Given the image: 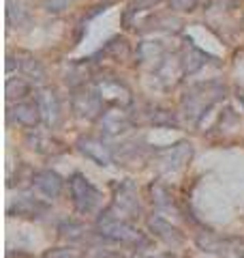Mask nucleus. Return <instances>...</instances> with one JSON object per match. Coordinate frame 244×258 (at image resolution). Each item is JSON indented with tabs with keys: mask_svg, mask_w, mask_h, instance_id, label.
Segmentation results:
<instances>
[{
	"mask_svg": "<svg viewBox=\"0 0 244 258\" xmlns=\"http://www.w3.org/2000/svg\"><path fill=\"white\" fill-rule=\"evenodd\" d=\"M225 97V84L210 80V82H199L189 86V91L182 95L180 110L189 125H199L201 118L212 110L218 101Z\"/></svg>",
	"mask_w": 244,
	"mask_h": 258,
	"instance_id": "nucleus-1",
	"label": "nucleus"
},
{
	"mask_svg": "<svg viewBox=\"0 0 244 258\" xmlns=\"http://www.w3.org/2000/svg\"><path fill=\"white\" fill-rule=\"evenodd\" d=\"M94 230L96 235L111 241V243H120V245H129V247H146L150 243L148 237L144 232L133 226L131 220H125L111 211V209H103L96 217V224H94Z\"/></svg>",
	"mask_w": 244,
	"mask_h": 258,
	"instance_id": "nucleus-2",
	"label": "nucleus"
},
{
	"mask_svg": "<svg viewBox=\"0 0 244 258\" xmlns=\"http://www.w3.org/2000/svg\"><path fill=\"white\" fill-rule=\"evenodd\" d=\"M71 108H73V114L81 120H96L105 112V99L96 86L81 84L73 88Z\"/></svg>",
	"mask_w": 244,
	"mask_h": 258,
	"instance_id": "nucleus-3",
	"label": "nucleus"
},
{
	"mask_svg": "<svg viewBox=\"0 0 244 258\" xmlns=\"http://www.w3.org/2000/svg\"><path fill=\"white\" fill-rule=\"evenodd\" d=\"M69 194L71 203L79 215H90L101 207V191L86 179L81 172H73L69 176Z\"/></svg>",
	"mask_w": 244,
	"mask_h": 258,
	"instance_id": "nucleus-4",
	"label": "nucleus"
},
{
	"mask_svg": "<svg viewBox=\"0 0 244 258\" xmlns=\"http://www.w3.org/2000/svg\"><path fill=\"white\" fill-rule=\"evenodd\" d=\"M199 249L216 258H244V239L235 237H218L214 232H199L197 235Z\"/></svg>",
	"mask_w": 244,
	"mask_h": 258,
	"instance_id": "nucleus-5",
	"label": "nucleus"
},
{
	"mask_svg": "<svg viewBox=\"0 0 244 258\" xmlns=\"http://www.w3.org/2000/svg\"><path fill=\"white\" fill-rule=\"evenodd\" d=\"M109 209L116 215L125 217V220H137L144 209H142V203H140V196H137V189L131 181H125V183H118L113 187V198H111V205Z\"/></svg>",
	"mask_w": 244,
	"mask_h": 258,
	"instance_id": "nucleus-6",
	"label": "nucleus"
},
{
	"mask_svg": "<svg viewBox=\"0 0 244 258\" xmlns=\"http://www.w3.org/2000/svg\"><path fill=\"white\" fill-rule=\"evenodd\" d=\"M20 74L26 80H30L32 84H41L45 82V69L41 64L39 58H35L28 52H18V56L9 54L7 56V74Z\"/></svg>",
	"mask_w": 244,
	"mask_h": 258,
	"instance_id": "nucleus-7",
	"label": "nucleus"
},
{
	"mask_svg": "<svg viewBox=\"0 0 244 258\" xmlns=\"http://www.w3.org/2000/svg\"><path fill=\"white\" fill-rule=\"evenodd\" d=\"M75 149L86 159L94 161L96 166H111L113 159H116L113 149L103 138H99V136H79L75 142Z\"/></svg>",
	"mask_w": 244,
	"mask_h": 258,
	"instance_id": "nucleus-8",
	"label": "nucleus"
},
{
	"mask_svg": "<svg viewBox=\"0 0 244 258\" xmlns=\"http://www.w3.org/2000/svg\"><path fill=\"white\" fill-rule=\"evenodd\" d=\"M47 213H50V205L43 198H35L30 194H22V196L13 198L7 207L9 217H24V220H41Z\"/></svg>",
	"mask_w": 244,
	"mask_h": 258,
	"instance_id": "nucleus-9",
	"label": "nucleus"
},
{
	"mask_svg": "<svg viewBox=\"0 0 244 258\" xmlns=\"http://www.w3.org/2000/svg\"><path fill=\"white\" fill-rule=\"evenodd\" d=\"M35 101L39 103L41 116H43V125L47 129H56L62 123V103L60 97L54 88H39L35 95Z\"/></svg>",
	"mask_w": 244,
	"mask_h": 258,
	"instance_id": "nucleus-10",
	"label": "nucleus"
},
{
	"mask_svg": "<svg viewBox=\"0 0 244 258\" xmlns=\"http://www.w3.org/2000/svg\"><path fill=\"white\" fill-rule=\"evenodd\" d=\"M7 120L13 125L26 127V129H35L39 123H43L41 116L39 103L37 101H11L7 108Z\"/></svg>",
	"mask_w": 244,
	"mask_h": 258,
	"instance_id": "nucleus-11",
	"label": "nucleus"
},
{
	"mask_svg": "<svg viewBox=\"0 0 244 258\" xmlns=\"http://www.w3.org/2000/svg\"><path fill=\"white\" fill-rule=\"evenodd\" d=\"M191 155H193V149H191L189 142H178V144H174V147L154 151L157 164L167 172H174V170L184 168L191 161Z\"/></svg>",
	"mask_w": 244,
	"mask_h": 258,
	"instance_id": "nucleus-12",
	"label": "nucleus"
},
{
	"mask_svg": "<svg viewBox=\"0 0 244 258\" xmlns=\"http://www.w3.org/2000/svg\"><path fill=\"white\" fill-rule=\"evenodd\" d=\"M99 120H101V132L105 136H120V134L129 132V129L133 127V123H135L131 112H127L125 108H120V106H113L109 110H105Z\"/></svg>",
	"mask_w": 244,
	"mask_h": 258,
	"instance_id": "nucleus-13",
	"label": "nucleus"
},
{
	"mask_svg": "<svg viewBox=\"0 0 244 258\" xmlns=\"http://www.w3.org/2000/svg\"><path fill=\"white\" fill-rule=\"evenodd\" d=\"M30 185L41 194V196H45V198H50V200L58 198L60 194L64 191V179L56 170H50V168L32 172Z\"/></svg>",
	"mask_w": 244,
	"mask_h": 258,
	"instance_id": "nucleus-14",
	"label": "nucleus"
},
{
	"mask_svg": "<svg viewBox=\"0 0 244 258\" xmlns=\"http://www.w3.org/2000/svg\"><path fill=\"white\" fill-rule=\"evenodd\" d=\"M26 142L35 153L45 155V157H50V155L54 157V155H60V153L67 151V147H64L62 140H58L52 134L39 132V129H30V132L26 134Z\"/></svg>",
	"mask_w": 244,
	"mask_h": 258,
	"instance_id": "nucleus-15",
	"label": "nucleus"
},
{
	"mask_svg": "<svg viewBox=\"0 0 244 258\" xmlns=\"http://www.w3.org/2000/svg\"><path fill=\"white\" fill-rule=\"evenodd\" d=\"M148 230L157 239H161L163 243H167V245H180L182 241H184L182 232L178 230L172 222H167L165 217H161V215L148 217Z\"/></svg>",
	"mask_w": 244,
	"mask_h": 258,
	"instance_id": "nucleus-16",
	"label": "nucleus"
},
{
	"mask_svg": "<svg viewBox=\"0 0 244 258\" xmlns=\"http://www.w3.org/2000/svg\"><path fill=\"white\" fill-rule=\"evenodd\" d=\"M178 58H180V67L184 71V76H193L195 71H199L203 64H206V52L199 50V47L193 43H186Z\"/></svg>",
	"mask_w": 244,
	"mask_h": 258,
	"instance_id": "nucleus-17",
	"label": "nucleus"
},
{
	"mask_svg": "<svg viewBox=\"0 0 244 258\" xmlns=\"http://www.w3.org/2000/svg\"><path fill=\"white\" fill-rule=\"evenodd\" d=\"M146 118L148 123L154 127H178V118L172 110L167 108H161V106H152L146 112Z\"/></svg>",
	"mask_w": 244,
	"mask_h": 258,
	"instance_id": "nucleus-18",
	"label": "nucleus"
},
{
	"mask_svg": "<svg viewBox=\"0 0 244 258\" xmlns=\"http://www.w3.org/2000/svg\"><path fill=\"white\" fill-rule=\"evenodd\" d=\"M30 91H32V82L26 80L24 76H20V78L15 76V78L7 80V99H9V103L11 101H22Z\"/></svg>",
	"mask_w": 244,
	"mask_h": 258,
	"instance_id": "nucleus-19",
	"label": "nucleus"
},
{
	"mask_svg": "<svg viewBox=\"0 0 244 258\" xmlns=\"http://www.w3.org/2000/svg\"><path fill=\"white\" fill-rule=\"evenodd\" d=\"M58 232H60V237L69 239V241H84V239H86V228H84V224L73 222V220H64V222L58 226Z\"/></svg>",
	"mask_w": 244,
	"mask_h": 258,
	"instance_id": "nucleus-20",
	"label": "nucleus"
},
{
	"mask_svg": "<svg viewBox=\"0 0 244 258\" xmlns=\"http://www.w3.org/2000/svg\"><path fill=\"white\" fill-rule=\"evenodd\" d=\"M163 45L161 43H142L140 50H137V56L140 60L146 62V60H161L163 58Z\"/></svg>",
	"mask_w": 244,
	"mask_h": 258,
	"instance_id": "nucleus-21",
	"label": "nucleus"
},
{
	"mask_svg": "<svg viewBox=\"0 0 244 258\" xmlns=\"http://www.w3.org/2000/svg\"><path fill=\"white\" fill-rule=\"evenodd\" d=\"M99 54H109L116 60L127 58V56H129V43L125 41V39H111V41L105 45V50H101Z\"/></svg>",
	"mask_w": 244,
	"mask_h": 258,
	"instance_id": "nucleus-22",
	"label": "nucleus"
},
{
	"mask_svg": "<svg viewBox=\"0 0 244 258\" xmlns=\"http://www.w3.org/2000/svg\"><path fill=\"white\" fill-rule=\"evenodd\" d=\"M7 20H9V24L22 26V24L28 22V15L22 9V5H15L13 0H9V5H7Z\"/></svg>",
	"mask_w": 244,
	"mask_h": 258,
	"instance_id": "nucleus-23",
	"label": "nucleus"
},
{
	"mask_svg": "<svg viewBox=\"0 0 244 258\" xmlns=\"http://www.w3.org/2000/svg\"><path fill=\"white\" fill-rule=\"evenodd\" d=\"M150 194H152V203L157 207H172V198H169V191L163 187V185L154 183L150 185Z\"/></svg>",
	"mask_w": 244,
	"mask_h": 258,
	"instance_id": "nucleus-24",
	"label": "nucleus"
},
{
	"mask_svg": "<svg viewBox=\"0 0 244 258\" xmlns=\"http://www.w3.org/2000/svg\"><path fill=\"white\" fill-rule=\"evenodd\" d=\"M43 258H84V254L75 247H54V249H47Z\"/></svg>",
	"mask_w": 244,
	"mask_h": 258,
	"instance_id": "nucleus-25",
	"label": "nucleus"
},
{
	"mask_svg": "<svg viewBox=\"0 0 244 258\" xmlns=\"http://www.w3.org/2000/svg\"><path fill=\"white\" fill-rule=\"evenodd\" d=\"M157 3H161V0H131V5H129V13H127V15L137 13V11H146V9H150V7H154Z\"/></svg>",
	"mask_w": 244,
	"mask_h": 258,
	"instance_id": "nucleus-26",
	"label": "nucleus"
},
{
	"mask_svg": "<svg viewBox=\"0 0 244 258\" xmlns=\"http://www.w3.org/2000/svg\"><path fill=\"white\" fill-rule=\"evenodd\" d=\"M199 5V0H169V7L174 11H193Z\"/></svg>",
	"mask_w": 244,
	"mask_h": 258,
	"instance_id": "nucleus-27",
	"label": "nucleus"
},
{
	"mask_svg": "<svg viewBox=\"0 0 244 258\" xmlns=\"http://www.w3.org/2000/svg\"><path fill=\"white\" fill-rule=\"evenodd\" d=\"M235 99H238V101H240V106L244 108V88H240V86L235 88Z\"/></svg>",
	"mask_w": 244,
	"mask_h": 258,
	"instance_id": "nucleus-28",
	"label": "nucleus"
},
{
	"mask_svg": "<svg viewBox=\"0 0 244 258\" xmlns=\"http://www.w3.org/2000/svg\"><path fill=\"white\" fill-rule=\"evenodd\" d=\"M167 258H176V256H172V254H167Z\"/></svg>",
	"mask_w": 244,
	"mask_h": 258,
	"instance_id": "nucleus-29",
	"label": "nucleus"
},
{
	"mask_svg": "<svg viewBox=\"0 0 244 258\" xmlns=\"http://www.w3.org/2000/svg\"><path fill=\"white\" fill-rule=\"evenodd\" d=\"M140 258H152V256H140Z\"/></svg>",
	"mask_w": 244,
	"mask_h": 258,
	"instance_id": "nucleus-30",
	"label": "nucleus"
}]
</instances>
